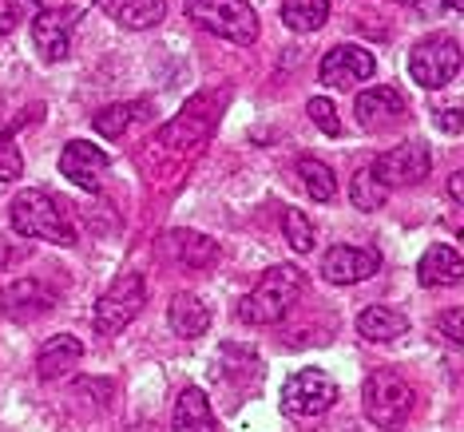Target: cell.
Instances as JSON below:
<instances>
[{
    "label": "cell",
    "mask_w": 464,
    "mask_h": 432,
    "mask_svg": "<svg viewBox=\"0 0 464 432\" xmlns=\"http://www.w3.org/2000/svg\"><path fill=\"white\" fill-rule=\"evenodd\" d=\"M302 290H305V274L298 266H290V262H278V266H270L255 282V290L238 302V318L246 325H274L294 310Z\"/></svg>",
    "instance_id": "6da1fadb"
},
{
    "label": "cell",
    "mask_w": 464,
    "mask_h": 432,
    "mask_svg": "<svg viewBox=\"0 0 464 432\" xmlns=\"http://www.w3.org/2000/svg\"><path fill=\"white\" fill-rule=\"evenodd\" d=\"M223 88H203L195 91L183 108L175 111L171 123L160 128V143L167 151H179V155H191V151H203L215 135V123L223 115Z\"/></svg>",
    "instance_id": "7a4b0ae2"
},
{
    "label": "cell",
    "mask_w": 464,
    "mask_h": 432,
    "mask_svg": "<svg viewBox=\"0 0 464 432\" xmlns=\"http://www.w3.org/2000/svg\"><path fill=\"white\" fill-rule=\"evenodd\" d=\"M8 218H13V230L24 238L36 242H52V246H72L76 242V230H72V218L60 198H52L48 191H20L8 206Z\"/></svg>",
    "instance_id": "3957f363"
},
{
    "label": "cell",
    "mask_w": 464,
    "mask_h": 432,
    "mask_svg": "<svg viewBox=\"0 0 464 432\" xmlns=\"http://www.w3.org/2000/svg\"><path fill=\"white\" fill-rule=\"evenodd\" d=\"M362 405L365 417L382 432H401L413 417L417 389L397 373V369H373L362 385Z\"/></svg>",
    "instance_id": "277c9868"
},
{
    "label": "cell",
    "mask_w": 464,
    "mask_h": 432,
    "mask_svg": "<svg viewBox=\"0 0 464 432\" xmlns=\"http://www.w3.org/2000/svg\"><path fill=\"white\" fill-rule=\"evenodd\" d=\"M187 16L227 44L246 48L258 40V13L246 0H187Z\"/></svg>",
    "instance_id": "5b68a950"
},
{
    "label": "cell",
    "mask_w": 464,
    "mask_h": 432,
    "mask_svg": "<svg viewBox=\"0 0 464 432\" xmlns=\"http://www.w3.org/2000/svg\"><path fill=\"white\" fill-rule=\"evenodd\" d=\"M147 305V282L143 274H123L120 282H111L103 290V298L96 302V313H92V325L96 333H120L143 313Z\"/></svg>",
    "instance_id": "8992f818"
},
{
    "label": "cell",
    "mask_w": 464,
    "mask_h": 432,
    "mask_svg": "<svg viewBox=\"0 0 464 432\" xmlns=\"http://www.w3.org/2000/svg\"><path fill=\"white\" fill-rule=\"evenodd\" d=\"M457 72H460V44L452 36H425L409 52V76L429 91L445 88Z\"/></svg>",
    "instance_id": "52a82bcc"
},
{
    "label": "cell",
    "mask_w": 464,
    "mask_h": 432,
    "mask_svg": "<svg viewBox=\"0 0 464 432\" xmlns=\"http://www.w3.org/2000/svg\"><path fill=\"white\" fill-rule=\"evenodd\" d=\"M282 413L302 420V417H322L325 408H334L337 400V385L330 377L322 373V369H302V373H294L286 385H282Z\"/></svg>",
    "instance_id": "ba28073f"
},
{
    "label": "cell",
    "mask_w": 464,
    "mask_h": 432,
    "mask_svg": "<svg viewBox=\"0 0 464 432\" xmlns=\"http://www.w3.org/2000/svg\"><path fill=\"white\" fill-rule=\"evenodd\" d=\"M369 171L385 191L389 187H417L432 171V155L425 151V143H401L393 151H385Z\"/></svg>",
    "instance_id": "9c48e42d"
},
{
    "label": "cell",
    "mask_w": 464,
    "mask_h": 432,
    "mask_svg": "<svg viewBox=\"0 0 464 432\" xmlns=\"http://www.w3.org/2000/svg\"><path fill=\"white\" fill-rule=\"evenodd\" d=\"M373 68H377V60H373V52L362 48V44H337L325 52V60H322V83L325 88H357V83H365L369 76H373Z\"/></svg>",
    "instance_id": "30bf717a"
},
{
    "label": "cell",
    "mask_w": 464,
    "mask_h": 432,
    "mask_svg": "<svg viewBox=\"0 0 464 432\" xmlns=\"http://www.w3.org/2000/svg\"><path fill=\"white\" fill-rule=\"evenodd\" d=\"M353 111H357V123L369 131H385V128H397L401 120H409L405 96H401L397 88H389V83H377V88L362 91L353 103Z\"/></svg>",
    "instance_id": "8fae6325"
},
{
    "label": "cell",
    "mask_w": 464,
    "mask_h": 432,
    "mask_svg": "<svg viewBox=\"0 0 464 432\" xmlns=\"http://www.w3.org/2000/svg\"><path fill=\"white\" fill-rule=\"evenodd\" d=\"M377 270H382V254L365 246H334L322 258V278L330 286H353V282H365Z\"/></svg>",
    "instance_id": "7c38bea8"
},
{
    "label": "cell",
    "mask_w": 464,
    "mask_h": 432,
    "mask_svg": "<svg viewBox=\"0 0 464 432\" xmlns=\"http://www.w3.org/2000/svg\"><path fill=\"white\" fill-rule=\"evenodd\" d=\"M60 175L68 183L83 187V191H100V178L108 175V155L88 139H72L64 147V155H60Z\"/></svg>",
    "instance_id": "4fadbf2b"
},
{
    "label": "cell",
    "mask_w": 464,
    "mask_h": 432,
    "mask_svg": "<svg viewBox=\"0 0 464 432\" xmlns=\"http://www.w3.org/2000/svg\"><path fill=\"white\" fill-rule=\"evenodd\" d=\"M56 305V290H48L40 278H20L0 286V313L8 318H36Z\"/></svg>",
    "instance_id": "5bb4252c"
},
{
    "label": "cell",
    "mask_w": 464,
    "mask_h": 432,
    "mask_svg": "<svg viewBox=\"0 0 464 432\" xmlns=\"http://www.w3.org/2000/svg\"><path fill=\"white\" fill-rule=\"evenodd\" d=\"M160 246L167 250V258H175L187 270H207L218 262V242L198 235V230H167Z\"/></svg>",
    "instance_id": "9a60e30c"
},
{
    "label": "cell",
    "mask_w": 464,
    "mask_h": 432,
    "mask_svg": "<svg viewBox=\"0 0 464 432\" xmlns=\"http://www.w3.org/2000/svg\"><path fill=\"white\" fill-rule=\"evenodd\" d=\"M96 8L103 16H111L120 28H131V33L163 24L167 16V0H96Z\"/></svg>",
    "instance_id": "2e32d148"
},
{
    "label": "cell",
    "mask_w": 464,
    "mask_h": 432,
    "mask_svg": "<svg viewBox=\"0 0 464 432\" xmlns=\"http://www.w3.org/2000/svg\"><path fill=\"white\" fill-rule=\"evenodd\" d=\"M464 278V258L457 246H429L425 258L417 262V282L429 290L437 286H460Z\"/></svg>",
    "instance_id": "e0dca14e"
},
{
    "label": "cell",
    "mask_w": 464,
    "mask_h": 432,
    "mask_svg": "<svg viewBox=\"0 0 464 432\" xmlns=\"http://www.w3.org/2000/svg\"><path fill=\"white\" fill-rule=\"evenodd\" d=\"M76 20V13H60V8H44L33 20V40L44 60H68V24Z\"/></svg>",
    "instance_id": "ac0fdd59"
},
{
    "label": "cell",
    "mask_w": 464,
    "mask_h": 432,
    "mask_svg": "<svg viewBox=\"0 0 464 432\" xmlns=\"http://www.w3.org/2000/svg\"><path fill=\"white\" fill-rule=\"evenodd\" d=\"M80 361H83V345H80V337L56 333V337H48L44 350H40V357H36V373L44 377V381H56V377H68Z\"/></svg>",
    "instance_id": "d6986e66"
},
{
    "label": "cell",
    "mask_w": 464,
    "mask_h": 432,
    "mask_svg": "<svg viewBox=\"0 0 464 432\" xmlns=\"http://www.w3.org/2000/svg\"><path fill=\"white\" fill-rule=\"evenodd\" d=\"M167 322H171V330L179 337H203L210 330V310H207V302L198 298V293H175L171 305H167Z\"/></svg>",
    "instance_id": "ffe728a7"
},
{
    "label": "cell",
    "mask_w": 464,
    "mask_h": 432,
    "mask_svg": "<svg viewBox=\"0 0 464 432\" xmlns=\"http://www.w3.org/2000/svg\"><path fill=\"white\" fill-rule=\"evenodd\" d=\"M175 432H218L215 425V413H210V400L203 389H183L175 397V420H171Z\"/></svg>",
    "instance_id": "44dd1931"
},
{
    "label": "cell",
    "mask_w": 464,
    "mask_h": 432,
    "mask_svg": "<svg viewBox=\"0 0 464 432\" xmlns=\"http://www.w3.org/2000/svg\"><path fill=\"white\" fill-rule=\"evenodd\" d=\"M405 330H409V318L393 310V305H365L357 313V333L369 337V341H397Z\"/></svg>",
    "instance_id": "7402d4cb"
},
{
    "label": "cell",
    "mask_w": 464,
    "mask_h": 432,
    "mask_svg": "<svg viewBox=\"0 0 464 432\" xmlns=\"http://www.w3.org/2000/svg\"><path fill=\"white\" fill-rule=\"evenodd\" d=\"M151 115H155V103H147V100L111 103V108H103V111L96 115V131L103 135V139H120V135L128 131L135 120H151Z\"/></svg>",
    "instance_id": "603a6c76"
},
{
    "label": "cell",
    "mask_w": 464,
    "mask_h": 432,
    "mask_svg": "<svg viewBox=\"0 0 464 432\" xmlns=\"http://www.w3.org/2000/svg\"><path fill=\"white\" fill-rule=\"evenodd\" d=\"M330 16V0H282V24L294 33H318Z\"/></svg>",
    "instance_id": "cb8c5ba5"
},
{
    "label": "cell",
    "mask_w": 464,
    "mask_h": 432,
    "mask_svg": "<svg viewBox=\"0 0 464 432\" xmlns=\"http://www.w3.org/2000/svg\"><path fill=\"white\" fill-rule=\"evenodd\" d=\"M298 178L305 183L310 198H318V203H330V198L337 195V178H334V171L322 159H310V155L298 159Z\"/></svg>",
    "instance_id": "d4e9b609"
},
{
    "label": "cell",
    "mask_w": 464,
    "mask_h": 432,
    "mask_svg": "<svg viewBox=\"0 0 464 432\" xmlns=\"http://www.w3.org/2000/svg\"><path fill=\"white\" fill-rule=\"evenodd\" d=\"M20 123H8V128L0 131V183H16V178L24 175V155H20V147H16V128Z\"/></svg>",
    "instance_id": "484cf974"
},
{
    "label": "cell",
    "mask_w": 464,
    "mask_h": 432,
    "mask_svg": "<svg viewBox=\"0 0 464 432\" xmlns=\"http://www.w3.org/2000/svg\"><path fill=\"white\" fill-rule=\"evenodd\" d=\"M282 230H286V242L290 250H298V254H310L314 242H318V235H314V223L302 215V210H282Z\"/></svg>",
    "instance_id": "4316f807"
},
{
    "label": "cell",
    "mask_w": 464,
    "mask_h": 432,
    "mask_svg": "<svg viewBox=\"0 0 464 432\" xmlns=\"http://www.w3.org/2000/svg\"><path fill=\"white\" fill-rule=\"evenodd\" d=\"M350 198H353V206H357V210H377V206L385 203V187L377 183L373 171L365 167V171H357V175H353V183H350Z\"/></svg>",
    "instance_id": "83f0119b"
},
{
    "label": "cell",
    "mask_w": 464,
    "mask_h": 432,
    "mask_svg": "<svg viewBox=\"0 0 464 432\" xmlns=\"http://www.w3.org/2000/svg\"><path fill=\"white\" fill-rule=\"evenodd\" d=\"M310 120L322 128V135H330V139H337L342 135V123H337V108L325 96H314L310 100Z\"/></svg>",
    "instance_id": "f1b7e54d"
},
{
    "label": "cell",
    "mask_w": 464,
    "mask_h": 432,
    "mask_svg": "<svg viewBox=\"0 0 464 432\" xmlns=\"http://www.w3.org/2000/svg\"><path fill=\"white\" fill-rule=\"evenodd\" d=\"M437 330L449 337L452 345H460L464 341V330H460V310H445L440 313V322H437Z\"/></svg>",
    "instance_id": "f546056e"
},
{
    "label": "cell",
    "mask_w": 464,
    "mask_h": 432,
    "mask_svg": "<svg viewBox=\"0 0 464 432\" xmlns=\"http://www.w3.org/2000/svg\"><path fill=\"white\" fill-rule=\"evenodd\" d=\"M16 5H13V0H0V36H8V33H13V28H16Z\"/></svg>",
    "instance_id": "4dcf8cb0"
},
{
    "label": "cell",
    "mask_w": 464,
    "mask_h": 432,
    "mask_svg": "<svg viewBox=\"0 0 464 432\" xmlns=\"http://www.w3.org/2000/svg\"><path fill=\"white\" fill-rule=\"evenodd\" d=\"M437 123H440V131H445V135H460V111L457 108L437 111Z\"/></svg>",
    "instance_id": "1f68e13d"
},
{
    "label": "cell",
    "mask_w": 464,
    "mask_h": 432,
    "mask_svg": "<svg viewBox=\"0 0 464 432\" xmlns=\"http://www.w3.org/2000/svg\"><path fill=\"white\" fill-rule=\"evenodd\" d=\"M460 187H464V178H460V175H452V178H449V195H452V203H460Z\"/></svg>",
    "instance_id": "d6a6232c"
},
{
    "label": "cell",
    "mask_w": 464,
    "mask_h": 432,
    "mask_svg": "<svg viewBox=\"0 0 464 432\" xmlns=\"http://www.w3.org/2000/svg\"><path fill=\"white\" fill-rule=\"evenodd\" d=\"M449 8H460V0H449Z\"/></svg>",
    "instance_id": "836d02e7"
},
{
    "label": "cell",
    "mask_w": 464,
    "mask_h": 432,
    "mask_svg": "<svg viewBox=\"0 0 464 432\" xmlns=\"http://www.w3.org/2000/svg\"><path fill=\"white\" fill-rule=\"evenodd\" d=\"M24 5H40V0H24Z\"/></svg>",
    "instance_id": "e575fe53"
},
{
    "label": "cell",
    "mask_w": 464,
    "mask_h": 432,
    "mask_svg": "<svg viewBox=\"0 0 464 432\" xmlns=\"http://www.w3.org/2000/svg\"><path fill=\"white\" fill-rule=\"evenodd\" d=\"M401 5H413V0H401Z\"/></svg>",
    "instance_id": "d590c367"
},
{
    "label": "cell",
    "mask_w": 464,
    "mask_h": 432,
    "mask_svg": "<svg viewBox=\"0 0 464 432\" xmlns=\"http://www.w3.org/2000/svg\"><path fill=\"white\" fill-rule=\"evenodd\" d=\"M0 108H5V100H0Z\"/></svg>",
    "instance_id": "8d00e7d4"
}]
</instances>
